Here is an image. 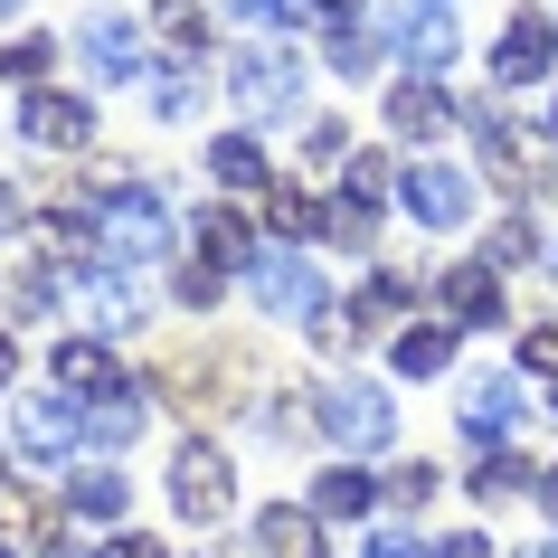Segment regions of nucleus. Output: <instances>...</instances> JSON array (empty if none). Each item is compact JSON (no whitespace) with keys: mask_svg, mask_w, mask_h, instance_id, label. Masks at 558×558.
Masks as SVG:
<instances>
[{"mask_svg":"<svg viewBox=\"0 0 558 558\" xmlns=\"http://www.w3.org/2000/svg\"><path fill=\"white\" fill-rule=\"evenodd\" d=\"M228 95H236V114L246 123H294L303 114V58L284 48V38H256V48H236L228 58Z\"/></svg>","mask_w":558,"mask_h":558,"instance_id":"f257e3e1","label":"nucleus"},{"mask_svg":"<svg viewBox=\"0 0 558 558\" xmlns=\"http://www.w3.org/2000/svg\"><path fill=\"white\" fill-rule=\"evenodd\" d=\"M171 511L190 530H218L236 511V464H228V445H208V436H180L171 445Z\"/></svg>","mask_w":558,"mask_h":558,"instance_id":"f03ea898","label":"nucleus"},{"mask_svg":"<svg viewBox=\"0 0 558 558\" xmlns=\"http://www.w3.org/2000/svg\"><path fill=\"white\" fill-rule=\"evenodd\" d=\"M95 236H105L123 265H151L161 246H171V208H161V190H151V180H123V190H105V199H95Z\"/></svg>","mask_w":558,"mask_h":558,"instance_id":"7ed1b4c3","label":"nucleus"},{"mask_svg":"<svg viewBox=\"0 0 558 558\" xmlns=\"http://www.w3.org/2000/svg\"><path fill=\"white\" fill-rule=\"evenodd\" d=\"M76 58L95 66V86H143L151 66H161V48H151L143 20H123V10H86V20H76Z\"/></svg>","mask_w":558,"mask_h":558,"instance_id":"20e7f679","label":"nucleus"},{"mask_svg":"<svg viewBox=\"0 0 558 558\" xmlns=\"http://www.w3.org/2000/svg\"><path fill=\"white\" fill-rule=\"evenodd\" d=\"M398 208H408L426 236H454V228H473V171H454V161H408L398 171Z\"/></svg>","mask_w":558,"mask_h":558,"instance_id":"39448f33","label":"nucleus"},{"mask_svg":"<svg viewBox=\"0 0 558 558\" xmlns=\"http://www.w3.org/2000/svg\"><path fill=\"white\" fill-rule=\"evenodd\" d=\"M76 445H86V408H76L66 388H38V398L10 408V454H20V464H66Z\"/></svg>","mask_w":558,"mask_h":558,"instance_id":"423d86ee","label":"nucleus"},{"mask_svg":"<svg viewBox=\"0 0 558 558\" xmlns=\"http://www.w3.org/2000/svg\"><path fill=\"white\" fill-rule=\"evenodd\" d=\"M323 436L351 445V454H388V445H398V408H388V388H379V379L323 388Z\"/></svg>","mask_w":558,"mask_h":558,"instance_id":"0eeeda50","label":"nucleus"},{"mask_svg":"<svg viewBox=\"0 0 558 558\" xmlns=\"http://www.w3.org/2000/svg\"><path fill=\"white\" fill-rule=\"evenodd\" d=\"M521 416H530V388L511 379V369H473V379H464V398H454V426H464V436L483 445V454L521 436Z\"/></svg>","mask_w":558,"mask_h":558,"instance_id":"6e6552de","label":"nucleus"},{"mask_svg":"<svg viewBox=\"0 0 558 558\" xmlns=\"http://www.w3.org/2000/svg\"><path fill=\"white\" fill-rule=\"evenodd\" d=\"M246 294H256L265 313H294V323L331 313V284L313 275V256H303V246H265V256H256V275H246Z\"/></svg>","mask_w":558,"mask_h":558,"instance_id":"1a4fd4ad","label":"nucleus"},{"mask_svg":"<svg viewBox=\"0 0 558 558\" xmlns=\"http://www.w3.org/2000/svg\"><path fill=\"white\" fill-rule=\"evenodd\" d=\"M388 48L408 58V76H445V66L464 58V38H454V10H445V0H408V10H388Z\"/></svg>","mask_w":558,"mask_h":558,"instance_id":"9d476101","label":"nucleus"},{"mask_svg":"<svg viewBox=\"0 0 558 558\" xmlns=\"http://www.w3.org/2000/svg\"><path fill=\"white\" fill-rule=\"evenodd\" d=\"M20 143L29 151H95V105L86 95H58V86L20 95Z\"/></svg>","mask_w":558,"mask_h":558,"instance_id":"9b49d317","label":"nucleus"},{"mask_svg":"<svg viewBox=\"0 0 558 558\" xmlns=\"http://www.w3.org/2000/svg\"><path fill=\"white\" fill-rule=\"evenodd\" d=\"M379 123L398 133V143H445V133L464 123V105H454L436 76H398V86H388V105H379Z\"/></svg>","mask_w":558,"mask_h":558,"instance_id":"f8f14e48","label":"nucleus"},{"mask_svg":"<svg viewBox=\"0 0 558 558\" xmlns=\"http://www.w3.org/2000/svg\"><path fill=\"white\" fill-rule=\"evenodd\" d=\"M558 66V20H539V10H521V20H501V38H493V86L511 95V86H539Z\"/></svg>","mask_w":558,"mask_h":558,"instance_id":"ddd939ff","label":"nucleus"},{"mask_svg":"<svg viewBox=\"0 0 558 558\" xmlns=\"http://www.w3.org/2000/svg\"><path fill=\"white\" fill-rule=\"evenodd\" d=\"M436 303H445V323H454V331H493L511 294H501L493 265L473 256V265H445V275H436Z\"/></svg>","mask_w":558,"mask_h":558,"instance_id":"4468645a","label":"nucleus"},{"mask_svg":"<svg viewBox=\"0 0 558 558\" xmlns=\"http://www.w3.org/2000/svg\"><path fill=\"white\" fill-rule=\"evenodd\" d=\"M66 294L86 303V313H95L105 331H133V323L151 313V294L133 284V275H123V265H76V275H66Z\"/></svg>","mask_w":558,"mask_h":558,"instance_id":"2eb2a0df","label":"nucleus"},{"mask_svg":"<svg viewBox=\"0 0 558 558\" xmlns=\"http://www.w3.org/2000/svg\"><path fill=\"white\" fill-rule=\"evenodd\" d=\"M323 511H313V501H265L256 511V558H323L331 539H323Z\"/></svg>","mask_w":558,"mask_h":558,"instance_id":"dca6fc26","label":"nucleus"},{"mask_svg":"<svg viewBox=\"0 0 558 558\" xmlns=\"http://www.w3.org/2000/svg\"><path fill=\"white\" fill-rule=\"evenodd\" d=\"M58 388H66V398H114V388H123V360L105 351V331L58 341Z\"/></svg>","mask_w":558,"mask_h":558,"instance_id":"f3484780","label":"nucleus"},{"mask_svg":"<svg viewBox=\"0 0 558 558\" xmlns=\"http://www.w3.org/2000/svg\"><path fill=\"white\" fill-rule=\"evenodd\" d=\"M143 388H114V398H95L86 408V445H95V464H114V454H133V436H143Z\"/></svg>","mask_w":558,"mask_h":558,"instance_id":"a211bd4d","label":"nucleus"},{"mask_svg":"<svg viewBox=\"0 0 558 558\" xmlns=\"http://www.w3.org/2000/svg\"><path fill=\"white\" fill-rule=\"evenodd\" d=\"M66 511H76V521H123V511H133V473L123 464H76L66 473Z\"/></svg>","mask_w":558,"mask_h":558,"instance_id":"6ab92c4d","label":"nucleus"},{"mask_svg":"<svg viewBox=\"0 0 558 558\" xmlns=\"http://www.w3.org/2000/svg\"><path fill=\"white\" fill-rule=\"evenodd\" d=\"M388 369H398V379H445V369H454V323H408L398 331V341H388Z\"/></svg>","mask_w":558,"mask_h":558,"instance_id":"aec40b11","label":"nucleus"},{"mask_svg":"<svg viewBox=\"0 0 558 558\" xmlns=\"http://www.w3.org/2000/svg\"><path fill=\"white\" fill-rule=\"evenodd\" d=\"M208 180H218V190H275V161H265V143L256 133H218V143H208Z\"/></svg>","mask_w":558,"mask_h":558,"instance_id":"412c9836","label":"nucleus"},{"mask_svg":"<svg viewBox=\"0 0 558 558\" xmlns=\"http://www.w3.org/2000/svg\"><path fill=\"white\" fill-rule=\"evenodd\" d=\"M256 236H246V218L236 208H199V265H218V275H256Z\"/></svg>","mask_w":558,"mask_h":558,"instance_id":"4be33fe9","label":"nucleus"},{"mask_svg":"<svg viewBox=\"0 0 558 558\" xmlns=\"http://www.w3.org/2000/svg\"><path fill=\"white\" fill-rule=\"evenodd\" d=\"M303 501H313V511H323V521H369V511H379V483H369V473H360V464H331L323 473V483H313V493H303Z\"/></svg>","mask_w":558,"mask_h":558,"instance_id":"5701e85b","label":"nucleus"},{"mask_svg":"<svg viewBox=\"0 0 558 558\" xmlns=\"http://www.w3.org/2000/svg\"><path fill=\"white\" fill-rule=\"evenodd\" d=\"M48 539H58V530H48V511L29 501V483H10V473H0V549L20 558V549H48Z\"/></svg>","mask_w":558,"mask_h":558,"instance_id":"b1692460","label":"nucleus"},{"mask_svg":"<svg viewBox=\"0 0 558 558\" xmlns=\"http://www.w3.org/2000/svg\"><path fill=\"white\" fill-rule=\"evenodd\" d=\"M265 445H303V436H323V398H303V388H275L265 398Z\"/></svg>","mask_w":558,"mask_h":558,"instance_id":"393cba45","label":"nucleus"},{"mask_svg":"<svg viewBox=\"0 0 558 558\" xmlns=\"http://www.w3.org/2000/svg\"><path fill=\"white\" fill-rule=\"evenodd\" d=\"M265 218H275L284 236H331V208L313 199L303 180H275V190H265Z\"/></svg>","mask_w":558,"mask_h":558,"instance_id":"a878e982","label":"nucleus"},{"mask_svg":"<svg viewBox=\"0 0 558 558\" xmlns=\"http://www.w3.org/2000/svg\"><path fill=\"white\" fill-rule=\"evenodd\" d=\"M464 123H473V151H483L493 171H521V123L501 114V105H464Z\"/></svg>","mask_w":558,"mask_h":558,"instance_id":"bb28decb","label":"nucleus"},{"mask_svg":"<svg viewBox=\"0 0 558 558\" xmlns=\"http://www.w3.org/2000/svg\"><path fill=\"white\" fill-rule=\"evenodd\" d=\"M48 66H58V38H48V29H29V38H10V48H0V76H10L20 95L48 86Z\"/></svg>","mask_w":558,"mask_h":558,"instance_id":"cd10ccee","label":"nucleus"},{"mask_svg":"<svg viewBox=\"0 0 558 558\" xmlns=\"http://www.w3.org/2000/svg\"><path fill=\"white\" fill-rule=\"evenodd\" d=\"M199 66H161V76H151V114H161V123H190V114H199Z\"/></svg>","mask_w":558,"mask_h":558,"instance_id":"c85d7f7f","label":"nucleus"},{"mask_svg":"<svg viewBox=\"0 0 558 558\" xmlns=\"http://www.w3.org/2000/svg\"><path fill=\"white\" fill-rule=\"evenodd\" d=\"M323 58H331V76H341V86H360V76H379V38H369V29L351 20V29H331V48H323Z\"/></svg>","mask_w":558,"mask_h":558,"instance_id":"c756f323","label":"nucleus"},{"mask_svg":"<svg viewBox=\"0 0 558 558\" xmlns=\"http://www.w3.org/2000/svg\"><path fill=\"white\" fill-rule=\"evenodd\" d=\"M511 493H539V473H530L521 454H483V464H473V501H511Z\"/></svg>","mask_w":558,"mask_h":558,"instance_id":"7c9ffc66","label":"nucleus"},{"mask_svg":"<svg viewBox=\"0 0 558 558\" xmlns=\"http://www.w3.org/2000/svg\"><path fill=\"white\" fill-rule=\"evenodd\" d=\"M408 303H416V284H408V275H398V265H369V284L351 294V313L369 323V313H408Z\"/></svg>","mask_w":558,"mask_h":558,"instance_id":"2f4dec72","label":"nucleus"},{"mask_svg":"<svg viewBox=\"0 0 558 558\" xmlns=\"http://www.w3.org/2000/svg\"><path fill=\"white\" fill-rule=\"evenodd\" d=\"M539 256V228H530V218H501L493 236H483V265H493V275H511V265H530Z\"/></svg>","mask_w":558,"mask_h":558,"instance_id":"473e14b6","label":"nucleus"},{"mask_svg":"<svg viewBox=\"0 0 558 558\" xmlns=\"http://www.w3.org/2000/svg\"><path fill=\"white\" fill-rule=\"evenodd\" d=\"M228 10H236L256 38H284V29H303V20H313V0H228Z\"/></svg>","mask_w":558,"mask_h":558,"instance_id":"72a5a7b5","label":"nucleus"},{"mask_svg":"<svg viewBox=\"0 0 558 558\" xmlns=\"http://www.w3.org/2000/svg\"><path fill=\"white\" fill-rule=\"evenodd\" d=\"M331 236H341V246H379V208L341 190V199H331Z\"/></svg>","mask_w":558,"mask_h":558,"instance_id":"f704fd0d","label":"nucleus"},{"mask_svg":"<svg viewBox=\"0 0 558 558\" xmlns=\"http://www.w3.org/2000/svg\"><path fill=\"white\" fill-rule=\"evenodd\" d=\"M341 190H351V199H369V208H379L388 190H398V171H388L379 151H351V171H341Z\"/></svg>","mask_w":558,"mask_h":558,"instance_id":"c9c22d12","label":"nucleus"},{"mask_svg":"<svg viewBox=\"0 0 558 558\" xmlns=\"http://www.w3.org/2000/svg\"><path fill=\"white\" fill-rule=\"evenodd\" d=\"M218 294H228V275H218V265H199V256L180 265V284H171V303H190V313H208V303H218Z\"/></svg>","mask_w":558,"mask_h":558,"instance_id":"e433bc0d","label":"nucleus"},{"mask_svg":"<svg viewBox=\"0 0 558 558\" xmlns=\"http://www.w3.org/2000/svg\"><path fill=\"white\" fill-rule=\"evenodd\" d=\"M379 493H388V501H436V464H398Z\"/></svg>","mask_w":558,"mask_h":558,"instance_id":"4c0bfd02","label":"nucleus"},{"mask_svg":"<svg viewBox=\"0 0 558 558\" xmlns=\"http://www.w3.org/2000/svg\"><path fill=\"white\" fill-rule=\"evenodd\" d=\"M521 369H539V379H558V323L521 331Z\"/></svg>","mask_w":558,"mask_h":558,"instance_id":"58836bf2","label":"nucleus"},{"mask_svg":"<svg viewBox=\"0 0 558 558\" xmlns=\"http://www.w3.org/2000/svg\"><path fill=\"white\" fill-rule=\"evenodd\" d=\"M369 558H436V539H426V530H379Z\"/></svg>","mask_w":558,"mask_h":558,"instance_id":"ea45409f","label":"nucleus"},{"mask_svg":"<svg viewBox=\"0 0 558 558\" xmlns=\"http://www.w3.org/2000/svg\"><path fill=\"white\" fill-rule=\"evenodd\" d=\"M303 151H313V161H341V171H351V133H341V123H313V133H303Z\"/></svg>","mask_w":558,"mask_h":558,"instance_id":"a19ab883","label":"nucleus"},{"mask_svg":"<svg viewBox=\"0 0 558 558\" xmlns=\"http://www.w3.org/2000/svg\"><path fill=\"white\" fill-rule=\"evenodd\" d=\"M95 558H171V549H161L151 530H123V539H105V549H95Z\"/></svg>","mask_w":558,"mask_h":558,"instance_id":"79ce46f5","label":"nucleus"},{"mask_svg":"<svg viewBox=\"0 0 558 558\" xmlns=\"http://www.w3.org/2000/svg\"><path fill=\"white\" fill-rule=\"evenodd\" d=\"M20 228H29V199H20V190L0 180V236H20Z\"/></svg>","mask_w":558,"mask_h":558,"instance_id":"37998d69","label":"nucleus"},{"mask_svg":"<svg viewBox=\"0 0 558 558\" xmlns=\"http://www.w3.org/2000/svg\"><path fill=\"white\" fill-rule=\"evenodd\" d=\"M436 558H493V549H483V530H454V539H436Z\"/></svg>","mask_w":558,"mask_h":558,"instance_id":"c03bdc74","label":"nucleus"},{"mask_svg":"<svg viewBox=\"0 0 558 558\" xmlns=\"http://www.w3.org/2000/svg\"><path fill=\"white\" fill-rule=\"evenodd\" d=\"M313 20H331V29H351V20H360V0H313Z\"/></svg>","mask_w":558,"mask_h":558,"instance_id":"a18cd8bd","label":"nucleus"},{"mask_svg":"<svg viewBox=\"0 0 558 558\" xmlns=\"http://www.w3.org/2000/svg\"><path fill=\"white\" fill-rule=\"evenodd\" d=\"M20 379V341H10V331H0V388Z\"/></svg>","mask_w":558,"mask_h":558,"instance_id":"49530a36","label":"nucleus"},{"mask_svg":"<svg viewBox=\"0 0 558 558\" xmlns=\"http://www.w3.org/2000/svg\"><path fill=\"white\" fill-rule=\"evenodd\" d=\"M539 511H549V521H558V464L539 473Z\"/></svg>","mask_w":558,"mask_h":558,"instance_id":"de8ad7c7","label":"nucleus"},{"mask_svg":"<svg viewBox=\"0 0 558 558\" xmlns=\"http://www.w3.org/2000/svg\"><path fill=\"white\" fill-rule=\"evenodd\" d=\"M20 10H29V0H0V20H20Z\"/></svg>","mask_w":558,"mask_h":558,"instance_id":"09e8293b","label":"nucleus"},{"mask_svg":"<svg viewBox=\"0 0 558 558\" xmlns=\"http://www.w3.org/2000/svg\"><path fill=\"white\" fill-rule=\"evenodd\" d=\"M521 558H558V539H549V549H521Z\"/></svg>","mask_w":558,"mask_h":558,"instance_id":"8fccbe9b","label":"nucleus"},{"mask_svg":"<svg viewBox=\"0 0 558 558\" xmlns=\"http://www.w3.org/2000/svg\"><path fill=\"white\" fill-rule=\"evenodd\" d=\"M549 143H558V105H549Z\"/></svg>","mask_w":558,"mask_h":558,"instance_id":"3c124183","label":"nucleus"},{"mask_svg":"<svg viewBox=\"0 0 558 558\" xmlns=\"http://www.w3.org/2000/svg\"><path fill=\"white\" fill-rule=\"evenodd\" d=\"M549 408H558V388H549Z\"/></svg>","mask_w":558,"mask_h":558,"instance_id":"603ef678","label":"nucleus"},{"mask_svg":"<svg viewBox=\"0 0 558 558\" xmlns=\"http://www.w3.org/2000/svg\"><path fill=\"white\" fill-rule=\"evenodd\" d=\"M549 265H558V246H549Z\"/></svg>","mask_w":558,"mask_h":558,"instance_id":"864d4df0","label":"nucleus"},{"mask_svg":"<svg viewBox=\"0 0 558 558\" xmlns=\"http://www.w3.org/2000/svg\"><path fill=\"white\" fill-rule=\"evenodd\" d=\"M0 558H10V549H0Z\"/></svg>","mask_w":558,"mask_h":558,"instance_id":"5fc2aeb1","label":"nucleus"}]
</instances>
